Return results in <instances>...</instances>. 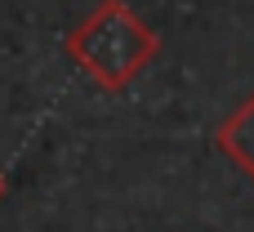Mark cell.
Wrapping results in <instances>:
<instances>
[{
    "instance_id": "2",
    "label": "cell",
    "mask_w": 254,
    "mask_h": 232,
    "mask_svg": "<svg viewBox=\"0 0 254 232\" xmlns=\"http://www.w3.org/2000/svg\"><path fill=\"white\" fill-rule=\"evenodd\" d=\"M214 143H219V152H223L237 170H246V174L254 179V94L219 125Z\"/></svg>"
},
{
    "instance_id": "1",
    "label": "cell",
    "mask_w": 254,
    "mask_h": 232,
    "mask_svg": "<svg viewBox=\"0 0 254 232\" xmlns=\"http://www.w3.org/2000/svg\"><path fill=\"white\" fill-rule=\"evenodd\" d=\"M63 49L98 89L121 94L156 63L161 36L129 9V0H103L76 31H67Z\"/></svg>"
},
{
    "instance_id": "3",
    "label": "cell",
    "mask_w": 254,
    "mask_h": 232,
    "mask_svg": "<svg viewBox=\"0 0 254 232\" xmlns=\"http://www.w3.org/2000/svg\"><path fill=\"white\" fill-rule=\"evenodd\" d=\"M0 197H4V179H0Z\"/></svg>"
}]
</instances>
